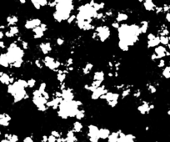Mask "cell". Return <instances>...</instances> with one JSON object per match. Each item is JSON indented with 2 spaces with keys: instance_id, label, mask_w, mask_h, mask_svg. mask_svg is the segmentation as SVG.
Returning <instances> with one entry per match:
<instances>
[{
  "instance_id": "obj_1",
  "label": "cell",
  "mask_w": 170,
  "mask_h": 142,
  "mask_svg": "<svg viewBox=\"0 0 170 142\" xmlns=\"http://www.w3.org/2000/svg\"><path fill=\"white\" fill-rule=\"evenodd\" d=\"M108 92V89L105 88L104 85H101L100 87L97 88L95 90L92 92V95H91V98L93 100H96L98 99H100L101 95H103L104 94H106Z\"/></svg>"
},
{
  "instance_id": "obj_2",
  "label": "cell",
  "mask_w": 170,
  "mask_h": 142,
  "mask_svg": "<svg viewBox=\"0 0 170 142\" xmlns=\"http://www.w3.org/2000/svg\"><path fill=\"white\" fill-rule=\"evenodd\" d=\"M99 127L94 125H89L88 126V138H99Z\"/></svg>"
},
{
  "instance_id": "obj_3",
  "label": "cell",
  "mask_w": 170,
  "mask_h": 142,
  "mask_svg": "<svg viewBox=\"0 0 170 142\" xmlns=\"http://www.w3.org/2000/svg\"><path fill=\"white\" fill-rule=\"evenodd\" d=\"M12 118L7 113L0 114V126L2 127H8L10 125V121Z\"/></svg>"
},
{
  "instance_id": "obj_4",
  "label": "cell",
  "mask_w": 170,
  "mask_h": 142,
  "mask_svg": "<svg viewBox=\"0 0 170 142\" xmlns=\"http://www.w3.org/2000/svg\"><path fill=\"white\" fill-rule=\"evenodd\" d=\"M26 95H27V92H26L25 89H19V90L17 91L16 94L13 96V103H18V102H20L21 100H24Z\"/></svg>"
},
{
  "instance_id": "obj_5",
  "label": "cell",
  "mask_w": 170,
  "mask_h": 142,
  "mask_svg": "<svg viewBox=\"0 0 170 142\" xmlns=\"http://www.w3.org/2000/svg\"><path fill=\"white\" fill-rule=\"evenodd\" d=\"M62 92V98L64 100H74V95L71 89H65Z\"/></svg>"
},
{
  "instance_id": "obj_6",
  "label": "cell",
  "mask_w": 170,
  "mask_h": 142,
  "mask_svg": "<svg viewBox=\"0 0 170 142\" xmlns=\"http://www.w3.org/2000/svg\"><path fill=\"white\" fill-rule=\"evenodd\" d=\"M33 103L34 105H36V107H39L41 105H43V104H46L47 102L48 101V100H46L44 98V97L42 95V96H39V97H33Z\"/></svg>"
},
{
  "instance_id": "obj_7",
  "label": "cell",
  "mask_w": 170,
  "mask_h": 142,
  "mask_svg": "<svg viewBox=\"0 0 170 142\" xmlns=\"http://www.w3.org/2000/svg\"><path fill=\"white\" fill-rule=\"evenodd\" d=\"M138 110L140 114L142 115H145L149 113L150 109H149V103L147 101H143V103L138 105Z\"/></svg>"
},
{
  "instance_id": "obj_8",
  "label": "cell",
  "mask_w": 170,
  "mask_h": 142,
  "mask_svg": "<svg viewBox=\"0 0 170 142\" xmlns=\"http://www.w3.org/2000/svg\"><path fill=\"white\" fill-rule=\"evenodd\" d=\"M111 134V131L107 128H100L99 131V136L101 140H106L108 138L109 134Z\"/></svg>"
},
{
  "instance_id": "obj_9",
  "label": "cell",
  "mask_w": 170,
  "mask_h": 142,
  "mask_svg": "<svg viewBox=\"0 0 170 142\" xmlns=\"http://www.w3.org/2000/svg\"><path fill=\"white\" fill-rule=\"evenodd\" d=\"M0 66L3 68H9L10 66V63L9 61L6 54H2L0 55Z\"/></svg>"
},
{
  "instance_id": "obj_10",
  "label": "cell",
  "mask_w": 170,
  "mask_h": 142,
  "mask_svg": "<svg viewBox=\"0 0 170 142\" xmlns=\"http://www.w3.org/2000/svg\"><path fill=\"white\" fill-rule=\"evenodd\" d=\"M10 79H11V76L9 74H8L7 73H2L1 75H0V83H2L3 84H5V85H9L11 84Z\"/></svg>"
},
{
  "instance_id": "obj_11",
  "label": "cell",
  "mask_w": 170,
  "mask_h": 142,
  "mask_svg": "<svg viewBox=\"0 0 170 142\" xmlns=\"http://www.w3.org/2000/svg\"><path fill=\"white\" fill-rule=\"evenodd\" d=\"M83 129H84V125H83V124L79 120L73 122V131L74 133H80V132H82Z\"/></svg>"
},
{
  "instance_id": "obj_12",
  "label": "cell",
  "mask_w": 170,
  "mask_h": 142,
  "mask_svg": "<svg viewBox=\"0 0 170 142\" xmlns=\"http://www.w3.org/2000/svg\"><path fill=\"white\" fill-rule=\"evenodd\" d=\"M119 138V134L118 131H113L112 132L108 138V142H118V140Z\"/></svg>"
},
{
  "instance_id": "obj_13",
  "label": "cell",
  "mask_w": 170,
  "mask_h": 142,
  "mask_svg": "<svg viewBox=\"0 0 170 142\" xmlns=\"http://www.w3.org/2000/svg\"><path fill=\"white\" fill-rule=\"evenodd\" d=\"M93 80L103 82L104 80V73L103 71H97L93 74Z\"/></svg>"
},
{
  "instance_id": "obj_14",
  "label": "cell",
  "mask_w": 170,
  "mask_h": 142,
  "mask_svg": "<svg viewBox=\"0 0 170 142\" xmlns=\"http://www.w3.org/2000/svg\"><path fill=\"white\" fill-rule=\"evenodd\" d=\"M66 78V74L63 72V70H58V75H57V79L60 82V83H63Z\"/></svg>"
},
{
  "instance_id": "obj_15",
  "label": "cell",
  "mask_w": 170,
  "mask_h": 142,
  "mask_svg": "<svg viewBox=\"0 0 170 142\" xmlns=\"http://www.w3.org/2000/svg\"><path fill=\"white\" fill-rule=\"evenodd\" d=\"M85 117V111L84 110H78L76 115H75V118H76L78 120H81Z\"/></svg>"
},
{
  "instance_id": "obj_16",
  "label": "cell",
  "mask_w": 170,
  "mask_h": 142,
  "mask_svg": "<svg viewBox=\"0 0 170 142\" xmlns=\"http://www.w3.org/2000/svg\"><path fill=\"white\" fill-rule=\"evenodd\" d=\"M54 62V59H53L52 57H49V56H47V57H45V59H43V63L45 65L46 67H49Z\"/></svg>"
},
{
  "instance_id": "obj_17",
  "label": "cell",
  "mask_w": 170,
  "mask_h": 142,
  "mask_svg": "<svg viewBox=\"0 0 170 142\" xmlns=\"http://www.w3.org/2000/svg\"><path fill=\"white\" fill-rule=\"evenodd\" d=\"M41 49H42L43 53L44 54H46L51 50V48L49 46V44H42V45H41Z\"/></svg>"
},
{
  "instance_id": "obj_18",
  "label": "cell",
  "mask_w": 170,
  "mask_h": 142,
  "mask_svg": "<svg viewBox=\"0 0 170 142\" xmlns=\"http://www.w3.org/2000/svg\"><path fill=\"white\" fill-rule=\"evenodd\" d=\"M119 134V138L118 140V142H128L125 139V134H124L122 130H118Z\"/></svg>"
},
{
  "instance_id": "obj_19",
  "label": "cell",
  "mask_w": 170,
  "mask_h": 142,
  "mask_svg": "<svg viewBox=\"0 0 170 142\" xmlns=\"http://www.w3.org/2000/svg\"><path fill=\"white\" fill-rule=\"evenodd\" d=\"M125 139L128 142H135L136 137L132 134H125Z\"/></svg>"
},
{
  "instance_id": "obj_20",
  "label": "cell",
  "mask_w": 170,
  "mask_h": 142,
  "mask_svg": "<svg viewBox=\"0 0 170 142\" xmlns=\"http://www.w3.org/2000/svg\"><path fill=\"white\" fill-rule=\"evenodd\" d=\"M23 63H24V61H23V59H18V60H16L13 63H12L11 66L14 67V68H20V67L22 66V65H23Z\"/></svg>"
},
{
  "instance_id": "obj_21",
  "label": "cell",
  "mask_w": 170,
  "mask_h": 142,
  "mask_svg": "<svg viewBox=\"0 0 170 142\" xmlns=\"http://www.w3.org/2000/svg\"><path fill=\"white\" fill-rule=\"evenodd\" d=\"M119 47L123 51H128V45L125 42H123V41H121V42L119 43Z\"/></svg>"
},
{
  "instance_id": "obj_22",
  "label": "cell",
  "mask_w": 170,
  "mask_h": 142,
  "mask_svg": "<svg viewBox=\"0 0 170 142\" xmlns=\"http://www.w3.org/2000/svg\"><path fill=\"white\" fill-rule=\"evenodd\" d=\"M27 82H28V88H33L36 84V80L34 79H30Z\"/></svg>"
},
{
  "instance_id": "obj_23",
  "label": "cell",
  "mask_w": 170,
  "mask_h": 142,
  "mask_svg": "<svg viewBox=\"0 0 170 142\" xmlns=\"http://www.w3.org/2000/svg\"><path fill=\"white\" fill-rule=\"evenodd\" d=\"M130 92H131V89H123L122 95H122V98L124 99L125 97L128 96V95H129V94H130Z\"/></svg>"
},
{
  "instance_id": "obj_24",
  "label": "cell",
  "mask_w": 170,
  "mask_h": 142,
  "mask_svg": "<svg viewBox=\"0 0 170 142\" xmlns=\"http://www.w3.org/2000/svg\"><path fill=\"white\" fill-rule=\"evenodd\" d=\"M18 136H17V134H11V136L9 138V141L10 142H18Z\"/></svg>"
},
{
  "instance_id": "obj_25",
  "label": "cell",
  "mask_w": 170,
  "mask_h": 142,
  "mask_svg": "<svg viewBox=\"0 0 170 142\" xmlns=\"http://www.w3.org/2000/svg\"><path fill=\"white\" fill-rule=\"evenodd\" d=\"M46 86H47L46 83H41L39 84V89H39V90L43 94V93L45 91V89H46Z\"/></svg>"
},
{
  "instance_id": "obj_26",
  "label": "cell",
  "mask_w": 170,
  "mask_h": 142,
  "mask_svg": "<svg viewBox=\"0 0 170 142\" xmlns=\"http://www.w3.org/2000/svg\"><path fill=\"white\" fill-rule=\"evenodd\" d=\"M163 76L165 79H170V71H168V69H166L164 68L163 70Z\"/></svg>"
},
{
  "instance_id": "obj_27",
  "label": "cell",
  "mask_w": 170,
  "mask_h": 142,
  "mask_svg": "<svg viewBox=\"0 0 170 142\" xmlns=\"http://www.w3.org/2000/svg\"><path fill=\"white\" fill-rule=\"evenodd\" d=\"M51 136H54L55 138H60V137H62V134H60L58 131H57V130H52V132H51Z\"/></svg>"
},
{
  "instance_id": "obj_28",
  "label": "cell",
  "mask_w": 170,
  "mask_h": 142,
  "mask_svg": "<svg viewBox=\"0 0 170 142\" xmlns=\"http://www.w3.org/2000/svg\"><path fill=\"white\" fill-rule=\"evenodd\" d=\"M48 107L46 105V104H43V105L38 107V110H39V111H40V112H45V111L48 110Z\"/></svg>"
},
{
  "instance_id": "obj_29",
  "label": "cell",
  "mask_w": 170,
  "mask_h": 142,
  "mask_svg": "<svg viewBox=\"0 0 170 142\" xmlns=\"http://www.w3.org/2000/svg\"><path fill=\"white\" fill-rule=\"evenodd\" d=\"M148 89H149V92L151 93V94H154V93H156V91H157L156 87L153 86V85H151V84L149 85Z\"/></svg>"
},
{
  "instance_id": "obj_30",
  "label": "cell",
  "mask_w": 170,
  "mask_h": 142,
  "mask_svg": "<svg viewBox=\"0 0 170 142\" xmlns=\"http://www.w3.org/2000/svg\"><path fill=\"white\" fill-rule=\"evenodd\" d=\"M107 103H108V104L109 106L113 108V107H115L117 104H118L119 101H118V100H112V101H109V102H107Z\"/></svg>"
},
{
  "instance_id": "obj_31",
  "label": "cell",
  "mask_w": 170,
  "mask_h": 142,
  "mask_svg": "<svg viewBox=\"0 0 170 142\" xmlns=\"http://www.w3.org/2000/svg\"><path fill=\"white\" fill-rule=\"evenodd\" d=\"M39 96H42V93H41L39 89H35V90H33V97H39Z\"/></svg>"
},
{
  "instance_id": "obj_32",
  "label": "cell",
  "mask_w": 170,
  "mask_h": 142,
  "mask_svg": "<svg viewBox=\"0 0 170 142\" xmlns=\"http://www.w3.org/2000/svg\"><path fill=\"white\" fill-rule=\"evenodd\" d=\"M84 68H85L87 70L91 71L92 69L93 68V63H86V65L84 66Z\"/></svg>"
},
{
  "instance_id": "obj_33",
  "label": "cell",
  "mask_w": 170,
  "mask_h": 142,
  "mask_svg": "<svg viewBox=\"0 0 170 142\" xmlns=\"http://www.w3.org/2000/svg\"><path fill=\"white\" fill-rule=\"evenodd\" d=\"M23 142H34V140H33V138L32 136H26Z\"/></svg>"
},
{
  "instance_id": "obj_34",
  "label": "cell",
  "mask_w": 170,
  "mask_h": 142,
  "mask_svg": "<svg viewBox=\"0 0 170 142\" xmlns=\"http://www.w3.org/2000/svg\"><path fill=\"white\" fill-rule=\"evenodd\" d=\"M158 66L159 67V68H163V67H165V61L164 59H160L159 62L158 63Z\"/></svg>"
},
{
  "instance_id": "obj_35",
  "label": "cell",
  "mask_w": 170,
  "mask_h": 142,
  "mask_svg": "<svg viewBox=\"0 0 170 142\" xmlns=\"http://www.w3.org/2000/svg\"><path fill=\"white\" fill-rule=\"evenodd\" d=\"M42 95H43V96L44 98L46 99V100H49V98H50V95H49V94H48V92H46V91H44V92L43 93V94H42Z\"/></svg>"
},
{
  "instance_id": "obj_36",
  "label": "cell",
  "mask_w": 170,
  "mask_h": 142,
  "mask_svg": "<svg viewBox=\"0 0 170 142\" xmlns=\"http://www.w3.org/2000/svg\"><path fill=\"white\" fill-rule=\"evenodd\" d=\"M35 65L38 67V68H39V69H42V68H43V65L40 63V61L39 60V59L35 61Z\"/></svg>"
},
{
  "instance_id": "obj_37",
  "label": "cell",
  "mask_w": 170,
  "mask_h": 142,
  "mask_svg": "<svg viewBox=\"0 0 170 142\" xmlns=\"http://www.w3.org/2000/svg\"><path fill=\"white\" fill-rule=\"evenodd\" d=\"M133 95L135 97V98H138V97H139V96L141 95V91H140V90H137Z\"/></svg>"
},
{
  "instance_id": "obj_38",
  "label": "cell",
  "mask_w": 170,
  "mask_h": 142,
  "mask_svg": "<svg viewBox=\"0 0 170 142\" xmlns=\"http://www.w3.org/2000/svg\"><path fill=\"white\" fill-rule=\"evenodd\" d=\"M48 136H43L42 140H41V142H48Z\"/></svg>"
},
{
  "instance_id": "obj_39",
  "label": "cell",
  "mask_w": 170,
  "mask_h": 142,
  "mask_svg": "<svg viewBox=\"0 0 170 142\" xmlns=\"http://www.w3.org/2000/svg\"><path fill=\"white\" fill-rule=\"evenodd\" d=\"M151 59H152V60H155V59H158L157 54H153L152 56H151Z\"/></svg>"
},
{
  "instance_id": "obj_40",
  "label": "cell",
  "mask_w": 170,
  "mask_h": 142,
  "mask_svg": "<svg viewBox=\"0 0 170 142\" xmlns=\"http://www.w3.org/2000/svg\"><path fill=\"white\" fill-rule=\"evenodd\" d=\"M0 142H10V141H9V140L6 139V138H3V139L0 140Z\"/></svg>"
},
{
  "instance_id": "obj_41",
  "label": "cell",
  "mask_w": 170,
  "mask_h": 142,
  "mask_svg": "<svg viewBox=\"0 0 170 142\" xmlns=\"http://www.w3.org/2000/svg\"><path fill=\"white\" fill-rule=\"evenodd\" d=\"M161 42H162V43H164V44H167V43H168V41H167V39L164 38V39H162V41H161Z\"/></svg>"
},
{
  "instance_id": "obj_42",
  "label": "cell",
  "mask_w": 170,
  "mask_h": 142,
  "mask_svg": "<svg viewBox=\"0 0 170 142\" xmlns=\"http://www.w3.org/2000/svg\"><path fill=\"white\" fill-rule=\"evenodd\" d=\"M168 115H170V110H168Z\"/></svg>"
},
{
  "instance_id": "obj_43",
  "label": "cell",
  "mask_w": 170,
  "mask_h": 142,
  "mask_svg": "<svg viewBox=\"0 0 170 142\" xmlns=\"http://www.w3.org/2000/svg\"><path fill=\"white\" fill-rule=\"evenodd\" d=\"M2 136V131L0 130V136Z\"/></svg>"
},
{
  "instance_id": "obj_44",
  "label": "cell",
  "mask_w": 170,
  "mask_h": 142,
  "mask_svg": "<svg viewBox=\"0 0 170 142\" xmlns=\"http://www.w3.org/2000/svg\"><path fill=\"white\" fill-rule=\"evenodd\" d=\"M3 72H1V71H0V75H1V74H2Z\"/></svg>"
},
{
  "instance_id": "obj_45",
  "label": "cell",
  "mask_w": 170,
  "mask_h": 142,
  "mask_svg": "<svg viewBox=\"0 0 170 142\" xmlns=\"http://www.w3.org/2000/svg\"><path fill=\"white\" fill-rule=\"evenodd\" d=\"M155 142H158V141H155Z\"/></svg>"
}]
</instances>
